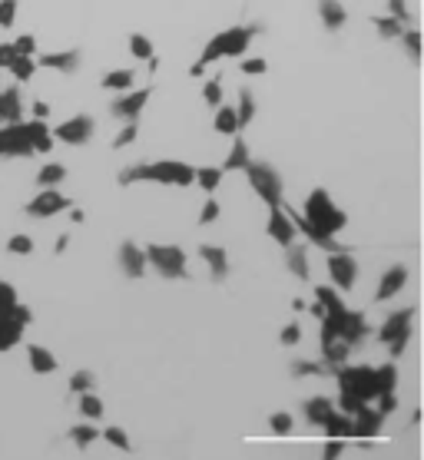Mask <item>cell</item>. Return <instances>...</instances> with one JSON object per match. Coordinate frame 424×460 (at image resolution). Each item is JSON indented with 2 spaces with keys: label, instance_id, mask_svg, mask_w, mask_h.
<instances>
[{
  "label": "cell",
  "instance_id": "cell-59",
  "mask_svg": "<svg viewBox=\"0 0 424 460\" xmlns=\"http://www.w3.org/2000/svg\"><path fill=\"white\" fill-rule=\"evenodd\" d=\"M13 60H17V50H13V40L11 44H0V70H11Z\"/></svg>",
  "mask_w": 424,
  "mask_h": 460
},
{
  "label": "cell",
  "instance_id": "cell-47",
  "mask_svg": "<svg viewBox=\"0 0 424 460\" xmlns=\"http://www.w3.org/2000/svg\"><path fill=\"white\" fill-rule=\"evenodd\" d=\"M401 44H404V54H408L414 63H418V60H421V33H418V30H408L401 37Z\"/></svg>",
  "mask_w": 424,
  "mask_h": 460
},
{
  "label": "cell",
  "instance_id": "cell-36",
  "mask_svg": "<svg viewBox=\"0 0 424 460\" xmlns=\"http://www.w3.org/2000/svg\"><path fill=\"white\" fill-rule=\"evenodd\" d=\"M76 411H80V417H83V421H99V417H103V411H107V404H103V401H99V397L90 391V394H80V404H76Z\"/></svg>",
  "mask_w": 424,
  "mask_h": 460
},
{
  "label": "cell",
  "instance_id": "cell-37",
  "mask_svg": "<svg viewBox=\"0 0 424 460\" xmlns=\"http://www.w3.org/2000/svg\"><path fill=\"white\" fill-rule=\"evenodd\" d=\"M289 371H292V378H322V374L328 371L322 361H308V358H295L292 364H289Z\"/></svg>",
  "mask_w": 424,
  "mask_h": 460
},
{
  "label": "cell",
  "instance_id": "cell-31",
  "mask_svg": "<svg viewBox=\"0 0 424 460\" xmlns=\"http://www.w3.org/2000/svg\"><path fill=\"white\" fill-rule=\"evenodd\" d=\"M249 163H252L249 143L236 139V143H232V149H229V156H226V163H222V173H236V169H246Z\"/></svg>",
  "mask_w": 424,
  "mask_h": 460
},
{
  "label": "cell",
  "instance_id": "cell-1",
  "mask_svg": "<svg viewBox=\"0 0 424 460\" xmlns=\"http://www.w3.org/2000/svg\"><path fill=\"white\" fill-rule=\"evenodd\" d=\"M54 132L40 120H23L17 126H0V156L7 159H30L33 153H50Z\"/></svg>",
  "mask_w": 424,
  "mask_h": 460
},
{
  "label": "cell",
  "instance_id": "cell-14",
  "mask_svg": "<svg viewBox=\"0 0 424 460\" xmlns=\"http://www.w3.org/2000/svg\"><path fill=\"white\" fill-rule=\"evenodd\" d=\"M265 235H269L272 242H279L282 249H292V245H295V235H298V229H295L292 219L285 216V209H282V206H272V209H269Z\"/></svg>",
  "mask_w": 424,
  "mask_h": 460
},
{
  "label": "cell",
  "instance_id": "cell-44",
  "mask_svg": "<svg viewBox=\"0 0 424 460\" xmlns=\"http://www.w3.org/2000/svg\"><path fill=\"white\" fill-rule=\"evenodd\" d=\"M371 23L378 27L381 37H388V40H394V37H404L401 30V20H394V17H371Z\"/></svg>",
  "mask_w": 424,
  "mask_h": 460
},
{
  "label": "cell",
  "instance_id": "cell-42",
  "mask_svg": "<svg viewBox=\"0 0 424 460\" xmlns=\"http://www.w3.org/2000/svg\"><path fill=\"white\" fill-rule=\"evenodd\" d=\"M11 73L17 83H30L33 73H37V60H33V56H17L11 66Z\"/></svg>",
  "mask_w": 424,
  "mask_h": 460
},
{
  "label": "cell",
  "instance_id": "cell-19",
  "mask_svg": "<svg viewBox=\"0 0 424 460\" xmlns=\"http://www.w3.org/2000/svg\"><path fill=\"white\" fill-rule=\"evenodd\" d=\"M37 66L56 70V73H76L80 70V50H56V54H40Z\"/></svg>",
  "mask_w": 424,
  "mask_h": 460
},
{
  "label": "cell",
  "instance_id": "cell-30",
  "mask_svg": "<svg viewBox=\"0 0 424 460\" xmlns=\"http://www.w3.org/2000/svg\"><path fill=\"white\" fill-rule=\"evenodd\" d=\"M375 387H378V394H394L398 391V364L388 361L375 368Z\"/></svg>",
  "mask_w": 424,
  "mask_h": 460
},
{
  "label": "cell",
  "instance_id": "cell-51",
  "mask_svg": "<svg viewBox=\"0 0 424 460\" xmlns=\"http://www.w3.org/2000/svg\"><path fill=\"white\" fill-rule=\"evenodd\" d=\"M136 136H140V126H136V123H126V126L116 132V139H113V149H123V146H130Z\"/></svg>",
  "mask_w": 424,
  "mask_h": 460
},
{
  "label": "cell",
  "instance_id": "cell-46",
  "mask_svg": "<svg viewBox=\"0 0 424 460\" xmlns=\"http://www.w3.org/2000/svg\"><path fill=\"white\" fill-rule=\"evenodd\" d=\"M7 252L11 255H30L33 252V239L30 235H23V232H17V235L7 239Z\"/></svg>",
  "mask_w": 424,
  "mask_h": 460
},
{
  "label": "cell",
  "instance_id": "cell-48",
  "mask_svg": "<svg viewBox=\"0 0 424 460\" xmlns=\"http://www.w3.org/2000/svg\"><path fill=\"white\" fill-rule=\"evenodd\" d=\"M13 50H17V56H33L37 54V37H33V33L13 37Z\"/></svg>",
  "mask_w": 424,
  "mask_h": 460
},
{
  "label": "cell",
  "instance_id": "cell-52",
  "mask_svg": "<svg viewBox=\"0 0 424 460\" xmlns=\"http://www.w3.org/2000/svg\"><path fill=\"white\" fill-rule=\"evenodd\" d=\"M375 404H378V407H375V411H378L381 417L394 414V411L401 407V404H398V391H394V394H378V401H375Z\"/></svg>",
  "mask_w": 424,
  "mask_h": 460
},
{
  "label": "cell",
  "instance_id": "cell-57",
  "mask_svg": "<svg viewBox=\"0 0 424 460\" xmlns=\"http://www.w3.org/2000/svg\"><path fill=\"white\" fill-rule=\"evenodd\" d=\"M239 70L246 73V77H262L265 70H269V63L265 60H259V56H252V60H246V63H239Z\"/></svg>",
  "mask_w": 424,
  "mask_h": 460
},
{
  "label": "cell",
  "instance_id": "cell-33",
  "mask_svg": "<svg viewBox=\"0 0 424 460\" xmlns=\"http://www.w3.org/2000/svg\"><path fill=\"white\" fill-rule=\"evenodd\" d=\"M315 302L325 305L328 315H341V311H349L345 302H341V295H338V288H332V285H318L315 288Z\"/></svg>",
  "mask_w": 424,
  "mask_h": 460
},
{
  "label": "cell",
  "instance_id": "cell-38",
  "mask_svg": "<svg viewBox=\"0 0 424 460\" xmlns=\"http://www.w3.org/2000/svg\"><path fill=\"white\" fill-rule=\"evenodd\" d=\"M66 387H70V394H90V391L97 387V374L93 371H73L70 374V381H66Z\"/></svg>",
  "mask_w": 424,
  "mask_h": 460
},
{
  "label": "cell",
  "instance_id": "cell-62",
  "mask_svg": "<svg viewBox=\"0 0 424 460\" xmlns=\"http://www.w3.org/2000/svg\"><path fill=\"white\" fill-rule=\"evenodd\" d=\"M66 249H70V235H56V245H54V252H56V255H63Z\"/></svg>",
  "mask_w": 424,
  "mask_h": 460
},
{
  "label": "cell",
  "instance_id": "cell-58",
  "mask_svg": "<svg viewBox=\"0 0 424 460\" xmlns=\"http://www.w3.org/2000/svg\"><path fill=\"white\" fill-rule=\"evenodd\" d=\"M388 11H392L394 20H401V23L411 20V13H408V0H388Z\"/></svg>",
  "mask_w": 424,
  "mask_h": 460
},
{
  "label": "cell",
  "instance_id": "cell-3",
  "mask_svg": "<svg viewBox=\"0 0 424 460\" xmlns=\"http://www.w3.org/2000/svg\"><path fill=\"white\" fill-rule=\"evenodd\" d=\"M255 33H262V27H255V23H242V27H229V30L216 33V37L206 44V50L199 54V60L193 63L189 77H202L206 66L212 63V60H219V56H242L246 50H249Z\"/></svg>",
  "mask_w": 424,
  "mask_h": 460
},
{
  "label": "cell",
  "instance_id": "cell-25",
  "mask_svg": "<svg viewBox=\"0 0 424 460\" xmlns=\"http://www.w3.org/2000/svg\"><path fill=\"white\" fill-rule=\"evenodd\" d=\"M349 354H351V344L335 341V344L322 348V364H325L328 371H341V368H349Z\"/></svg>",
  "mask_w": 424,
  "mask_h": 460
},
{
  "label": "cell",
  "instance_id": "cell-21",
  "mask_svg": "<svg viewBox=\"0 0 424 460\" xmlns=\"http://www.w3.org/2000/svg\"><path fill=\"white\" fill-rule=\"evenodd\" d=\"M335 411H338L335 401H332V397H325V394L308 397V401H305V421H308V424H318V428H322V424H325V421L335 414Z\"/></svg>",
  "mask_w": 424,
  "mask_h": 460
},
{
  "label": "cell",
  "instance_id": "cell-34",
  "mask_svg": "<svg viewBox=\"0 0 424 460\" xmlns=\"http://www.w3.org/2000/svg\"><path fill=\"white\" fill-rule=\"evenodd\" d=\"M66 179V166L60 163H47L40 173H37V186L40 189H56Z\"/></svg>",
  "mask_w": 424,
  "mask_h": 460
},
{
  "label": "cell",
  "instance_id": "cell-32",
  "mask_svg": "<svg viewBox=\"0 0 424 460\" xmlns=\"http://www.w3.org/2000/svg\"><path fill=\"white\" fill-rule=\"evenodd\" d=\"M222 166H196V182H199V189H202V192H209V196H212V192H216L219 186H222Z\"/></svg>",
  "mask_w": 424,
  "mask_h": 460
},
{
  "label": "cell",
  "instance_id": "cell-8",
  "mask_svg": "<svg viewBox=\"0 0 424 460\" xmlns=\"http://www.w3.org/2000/svg\"><path fill=\"white\" fill-rule=\"evenodd\" d=\"M30 321H33V311L23 302H17L11 308H0V351H11L13 344H20Z\"/></svg>",
  "mask_w": 424,
  "mask_h": 460
},
{
  "label": "cell",
  "instance_id": "cell-28",
  "mask_svg": "<svg viewBox=\"0 0 424 460\" xmlns=\"http://www.w3.org/2000/svg\"><path fill=\"white\" fill-rule=\"evenodd\" d=\"M212 130L219 136H236L239 132V113H236V106H219L216 116H212Z\"/></svg>",
  "mask_w": 424,
  "mask_h": 460
},
{
  "label": "cell",
  "instance_id": "cell-55",
  "mask_svg": "<svg viewBox=\"0 0 424 460\" xmlns=\"http://www.w3.org/2000/svg\"><path fill=\"white\" fill-rule=\"evenodd\" d=\"M341 454H345V440L328 437V440H325V447H322V460H338Z\"/></svg>",
  "mask_w": 424,
  "mask_h": 460
},
{
  "label": "cell",
  "instance_id": "cell-60",
  "mask_svg": "<svg viewBox=\"0 0 424 460\" xmlns=\"http://www.w3.org/2000/svg\"><path fill=\"white\" fill-rule=\"evenodd\" d=\"M408 341H411V335H401V338H394L392 344H388V358H392V361H398V358H401V354H404V348H408Z\"/></svg>",
  "mask_w": 424,
  "mask_h": 460
},
{
  "label": "cell",
  "instance_id": "cell-7",
  "mask_svg": "<svg viewBox=\"0 0 424 460\" xmlns=\"http://www.w3.org/2000/svg\"><path fill=\"white\" fill-rule=\"evenodd\" d=\"M146 262L163 275V278H189L186 249H179V245H159V242H152V245H146Z\"/></svg>",
  "mask_w": 424,
  "mask_h": 460
},
{
  "label": "cell",
  "instance_id": "cell-10",
  "mask_svg": "<svg viewBox=\"0 0 424 460\" xmlns=\"http://www.w3.org/2000/svg\"><path fill=\"white\" fill-rule=\"evenodd\" d=\"M93 132H97L93 116H87V113H76V116H70L66 123L56 126L54 139H60V143H66V146H87L90 139H93Z\"/></svg>",
  "mask_w": 424,
  "mask_h": 460
},
{
  "label": "cell",
  "instance_id": "cell-18",
  "mask_svg": "<svg viewBox=\"0 0 424 460\" xmlns=\"http://www.w3.org/2000/svg\"><path fill=\"white\" fill-rule=\"evenodd\" d=\"M404 285H408V268H404V265H388L384 275H381L375 298H378V302H388V298H394Z\"/></svg>",
  "mask_w": 424,
  "mask_h": 460
},
{
  "label": "cell",
  "instance_id": "cell-15",
  "mask_svg": "<svg viewBox=\"0 0 424 460\" xmlns=\"http://www.w3.org/2000/svg\"><path fill=\"white\" fill-rule=\"evenodd\" d=\"M116 262H120L123 275L126 278H143L146 275V268H150V262H146V249H140L136 242H120V252H116Z\"/></svg>",
  "mask_w": 424,
  "mask_h": 460
},
{
  "label": "cell",
  "instance_id": "cell-20",
  "mask_svg": "<svg viewBox=\"0 0 424 460\" xmlns=\"http://www.w3.org/2000/svg\"><path fill=\"white\" fill-rule=\"evenodd\" d=\"M199 259L209 265V275L216 278V282H222L229 275V255H226V249L222 245H199Z\"/></svg>",
  "mask_w": 424,
  "mask_h": 460
},
{
  "label": "cell",
  "instance_id": "cell-61",
  "mask_svg": "<svg viewBox=\"0 0 424 460\" xmlns=\"http://www.w3.org/2000/svg\"><path fill=\"white\" fill-rule=\"evenodd\" d=\"M30 116H33V120H40V123H47V116H50V103L37 99V103L30 106Z\"/></svg>",
  "mask_w": 424,
  "mask_h": 460
},
{
  "label": "cell",
  "instance_id": "cell-63",
  "mask_svg": "<svg viewBox=\"0 0 424 460\" xmlns=\"http://www.w3.org/2000/svg\"><path fill=\"white\" fill-rule=\"evenodd\" d=\"M312 315L318 318V321H325L328 318V311H325V305H322V302H315V305H312Z\"/></svg>",
  "mask_w": 424,
  "mask_h": 460
},
{
  "label": "cell",
  "instance_id": "cell-64",
  "mask_svg": "<svg viewBox=\"0 0 424 460\" xmlns=\"http://www.w3.org/2000/svg\"><path fill=\"white\" fill-rule=\"evenodd\" d=\"M87 216H83V209H70V222H83Z\"/></svg>",
  "mask_w": 424,
  "mask_h": 460
},
{
  "label": "cell",
  "instance_id": "cell-16",
  "mask_svg": "<svg viewBox=\"0 0 424 460\" xmlns=\"http://www.w3.org/2000/svg\"><path fill=\"white\" fill-rule=\"evenodd\" d=\"M411 321H414V308H398L392 315L384 318V325L378 328V341L381 344H392L394 338H401V335H411Z\"/></svg>",
  "mask_w": 424,
  "mask_h": 460
},
{
  "label": "cell",
  "instance_id": "cell-45",
  "mask_svg": "<svg viewBox=\"0 0 424 460\" xmlns=\"http://www.w3.org/2000/svg\"><path fill=\"white\" fill-rule=\"evenodd\" d=\"M202 99H206L209 106H222V77H212L202 83Z\"/></svg>",
  "mask_w": 424,
  "mask_h": 460
},
{
  "label": "cell",
  "instance_id": "cell-24",
  "mask_svg": "<svg viewBox=\"0 0 424 460\" xmlns=\"http://www.w3.org/2000/svg\"><path fill=\"white\" fill-rule=\"evenodd\" d=\"M381 424H384V417H381L375 407H365V411L355 417V437H361V440L375 437V434H381Z\"/></svg>",
  "mask_w": 424,
  "mask_h": 460
},
{
  "label": "cell",
  "instance_id": "cell-6",
  "mask_svg": "<svg viewBox=\"0 0 424 460\" xmlns=\"http://www.w3.org/2000/svg\"><path fill=\"white\" fill-rule=\"evenodd\" d=\"M338 378V391L349 397H358V401H378V387H375V368L368 364H349V368H341L335 371Z\"/></svg>",
  "mask_w": 424,
  "mask_h": 460
},
{
  "label": "cell",
  "instance_id": "cell-11",
  "mask_svg": "<svg viewBox=\"0 0 424 460\" xmlns=\"http://www.w3.org/2000/svg\"><path fill=\"white\" fill-rule=\"evenodd\" d=\"M328 275H332V288L338 292H351L358 282V262L351 252H332L328 255Z\"/></svg>",
  "mask_w": 424,
  "mask_h": 460
},
{
  "label": "cell",
  "instance_id": "cell-29",
  "mask_svg": "<svg viewBox=\"0 0 424 460\" xmlns=\"http://www.w3.org/2000/svg\"><path fill=\"white\" fill-rule=\"evenodd\" d=\"M99 437H103V430L93 428V421H83V424H73V428H70V440H73V447H80V450L93 447Z\"/></svg>",
  "mask_w": 424,
  "mask_h": 460
},
{
  "label": "cell",
  "instance_id": "cell-49",
  "mask_svg": "<svg viewBox=\"0 0 424 460\" xmlns=\"http://www.w3.org/2000/svg\"><path fill=\"white\" fill-rule=\"evenodd\" d=\"M279 341H282L285 348H295V344L302 341V325H298V321H289V325L279 331Z\"/></svg>",
  "mask_w": 424,
  "mask_h": 460
},
{
  "label": "cell",
  "instance_id": "cell-26",
  "mask_svg": "<svg viewBox=\"0 0 424 460\" xmlns=\"http://www.w3.org/2000/svg\"><path fill=\"white\" fill-rule=\"evenodd\" d=\"M325 434L328 437H338V440H349V437H355V417H349V414H341V411H335V414L328 417L325 424Z\"/></svg>",
  "mask_w": 424,
  "mask_h": 460
},
{
  "label": "cell",
  "instance_id": "cell-5",
  "mask_svg": "<svg viewBox=\"0 0 424 460\" xmlns=\"http://www.w3.org/2000/svg\"><path fill=\"white\" fill-rule=\"evenodd\" d=\"M242 173L249 175V186L255 189V196L265 202V206H282L285 196H282V175H279V169H275L272 163H255L252 159Z\"/></svg>",
  "mask_w": 424,
  "mask_h": 460
},
{
  "label": "cell",
  "instance_id": "cell-43",
  "mask_svg": "<svg viewBox=\"0 0 424 460\" xmlns=\"http://www.w3.org/2000/svg\"><path fill=\"white\" fill-rule=\"evenodd\" d=\"M130 54L136 56V60H152V40L150 37H143V33H133L130 37Z\"/></svg>",
  "mask_w": 424,
  "mask_h": 460
},
{
  "label": "cell",
  "instance_id": "cell-41",
  "mask_svg": "<svg viewBox=\"0 0 424 460\" xmlns=\"http://www.w3.org/2000/svg\"><path fill=\"white\" fill-rule=\"evenodd\" d=\"M103 440H107L109 447H116V450H123V454H130L133 450V440H130V434L120 428V424H109L107 430H103Z\"/></svg>",
  "mask_w": 424,
  "mask_h": 460
},
{
  "label": "cell",
  "instance_id": "cell-53",
  "mask_svg": "<svg viewBox=\"0 0 424 460\" xmlns=\"http://www.w3.org/2000/svg\"><path fill=\"white\" fill-rule=\"evenodd\" d=\"M219 212H222V209H219V202L209 196L206 206H202V212H199V225H212V222L219 219Z\"/></svg>",
  "mask_w": 424,
  "mask_h": 460
},
{
  "label": "cell",
  "instance_id": "cell-50",
  "mask_svg": "<svg viewBox=\"0 0 424 460\" xmlns=\"http://www.w3.org/2000/svg\"><path fill=\"white\" fill-rule=\"evenodd\" d=\"M17 20V0H0V30H11Z\"/></svg>",
  "mask_w": 424,
  "mask_h": 460
},
{
  "label": "cell",
  "instance_id": "cell-56",
  "mask_svg": "<svg viewBox=\"0 0 424 460\" xmlns=\"http://www.w3.org/2000/svg\"><path fill=\"white\" fill-rule=\"evenodd\" d=\"M17 302H20L17 288H13L11 282H4V278H0V308H11V305H17Z\"/></svg>",
  "mask_w": 424,
  "mask_h": 460
},
{
  "label": "cell",
  "instance_id": "cell-4",
  "mask_svg": "<svg viewBox=\"0 0 424 460\" xmlns=\"http://www.w3.org/2000/svg\"><path fill=\"white\" fill-rule=\"evenodd\" d=\"M302 216L312 222L322 235H328V239H335L338 232L349 225V212H345V209H338L325 189H312V192H308Z\"/></svg>",
  "mask_w": 424,
  "mask_h": 460
},
{
  "label": "cell",
  "instance_id": "cell-12",
  "mask_svg": "<svg viewBox=\"0 0 424 460\" xmlns=\"http://www.w3.org/2000/svg\"><path fill=\"white\" fill-rule=\"evenodd\" d=\"M152 89H130V93H123V97H116L113 103H109V113L116 116V120L123 123H136L143 116V110H146V103H150Z\"/></svg>",
  "mask_w": 424,
  "mask_h": 460
},
{
  "label": "cell",
  "instance_id": "cell-2",
  "mask_svg": "<svg viewBox=\"0 0 424 460\" xmlns=\"http://www.w3.org/2000/svg\"><path fill=\"white\" fill-rule=\"evenodd\" d=\"M120 186L133 182H159V186H193L196 182V166L179 163V159H159V163L126 166L120 175Z\"/></svg>",
  "mask_w": 424,
  "mask_h": 460
},
{
  "label": "cell",
  "instance_id": "cell-17",
  "mask_svg": "<svg viewBox=\"0 0 424 460\" xmlns=\"http://www.w3.org/2000/svg\"><path fill=\"white\" fill-rule=\"evenodd\" d=\"M23 97L17 87H7L0 89V126H17L23 123Z\"/></svg>",
  "mask_w": 424,
  "mask_h": 460
},
{
  "label": "cell",
  "instance_id": "cell-39",
  "mask_svg": "<svg viewBox=\"0 0 424 460\" xmlns=\"http://www.w3.org/2000/svg\"><path fill=\"white\" fill-rule=\"evenodd\" d=\"M133 80H136L133 70H109L99 83H103V89H133Z\"/></svg>",
  "mask_w": 424,
  "mask_h": 460
},
{
  "label": "cell",
  "instance_id": "cell-40",
  "mask_svg": "<svg viewBox=\"0 0 424 460\" xmlns=\"http://www.w3.org/2000/svg\"><path fill=\"white\" fill-rule=\"evenodd\" d=\"M236 113H239V130H246V126L255 120V97H252V89H239V106H236Z\"/></svg>",
  "mask_w": 424,
  "mask_h": 460
},
{
  "label": "cell",
  "instance_id": "cell-54",
  "mask_svg": "<svg viewBox=\"0 0 424 460\" xmlns=\"http://www.w3.org/2000/svg\"><path fill=\"white\" fill-rule=\"evenodd\" d=\"M318 341H322V348H328V344H335V341H338V328H335V321H332V318L322 321V328H318Z\"/></svg>",
  "mask_w": 424,
  "mask_h": 460
},
{
  "label": "cell",
  "instance_id": "cell-9",
  "mask_svg": "<svg viewBox=\"0 0 424 460\" xmlns=\"http://www.w3.org/2000/svg\"><path fill=\"white\" fill-rule=\"evenodd\" d=\"M66 209H73L70 196L56 192V189H40V196H33L30 202L23 206V212H27L30 219H54V216H60Z\"/></svg>",
  "mask_w": 424,
  "mask_h": 460
},
{
  "label": "cell",
  "instance_id": "cell-35",
  "mask_svg": "<svg viewBox=\"0 0 424 460\" xmlns=\"http://www.w3.org/2000/svg\"><path fill=\"white\" fill-rule=\"evenodd\" d=\"M269 430H272V437H292L295 417L289 411H275V414H269Z\"/></svg>",
  "mask_w": 424,
  "mask_h": 460
},
{
  "label": "cell",
  "instance_id": "cell-23",
  "mask_svg": "<svg viewBox=\"0 0 424 460\" xmlns=\"http://www.w3.org/2000/svg\"><path fill=\"white\" fill-rule=\"evenodd\" d=\"M318 17H322V23H325L328 30H341L345 20H349V11L338 0H318Z\"/></svg>",
  "mask_w": 424,
  "mask_h": 460
},
{
  "label": "cell",
  "instance_id": "cell-13",
  "mask_svg": "<svg viewBox=\"0 0 424 460\" xmlns=\"http://www.w3.org/2000/svg\"><path fill=\"white\" fill-rule=\"evenodd\" d=\"M332 321H335L338 328V341H345V344H361V341L368 338V321H365V315L361 311H341V315H328Z\"/></svg>",
  "mask_w": 424,
  "mask_h": 460
},
{
  "label": "cell",
  "instance_id": "cell-22",
  "mask_svg": "<svg viewBox=\"0 0 424 460\" xmlns=\"http://www.w3.org/2000/svg\"><path fill=\"white\" fill-rule=\"evenodd\" d=\"M27 364L33 374H54L56 371V358L54 351L44 344H27Z\"/></svg>",
  "mask_w": 424,
  "mask_h": 460
},
{
  "label": "cell",
  "instance_id": "cell-27",
  "mask_svg": "<svg viewBox=\"0 0 424 460\" xmlns=\"http://www.w3.org/2000/svg\"><path fill=\"white\" fill-rule=\"evenodd\" d=\"M285 265H289V272H292L298 282H305V278H308V249L295 242L292 249H285Z\"/></svg>",
  "mask_w": 424,
  "mask_h": 460
}]
</instances>
